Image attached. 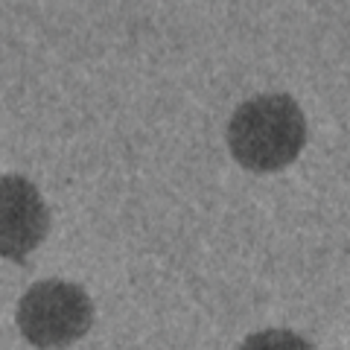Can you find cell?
Here are the masks:
<instances>
[{"instance_id": "cell-1", "label": "cell", "mask_w": 350, "mask_h": 350, "mask_svg": "<svg viewBox=\"0 0 350 350\" xmlns=\"http://www.w3.org/2000/svg\"><path fill=\"white\" fill-rule=\"evenodd\" d=\"M306 120L289 94H262L243 103L228 123V149L251 172H278L301 155Z\"/></svg>"}, {"instance_id": "cell-2", "label": "cell", "mask_w": 350, "mask_h": 350, "mask_svg": "<svg viewBox=\"0 0 350 350\" xmlns=\"http://www.w3.org/2000/svg\"><path fill=\"white\" fill-rule=\"evenodd\" d=\"M18 330L32 347L62 350L91 330L94 304L88 292L68 280H38L24 292L15 312Z\"/></svg>"}, {"instance_id": "cell-3", "label": "cell", "mask_w": 350, "mask_h": 350, "mask_svg": "<svg viewBox=\"0 0 350 350\" xmlns=\"http://www.w3.org/2000/svg\"><path fill=\"white\" fill-rule=\"evenodd\" d=\"M50 213L38 187L21 175H0V257L24 260L47 237Z\"/></svg>"}, {"instance_id": "cell-4", "label": "cell", "mask_w": 350, "mask_h": 350, "mask_svg": "<svg viewBox=\"0 0 350 350\" xmlns=\"http://www.w3.org/2000/svg\"><path fill=\"white\" fill-rule=\"evenodd\" d=\"M237 350H315V347L295 330H260L251 333Z\"/></svg>"}]
</instances>
